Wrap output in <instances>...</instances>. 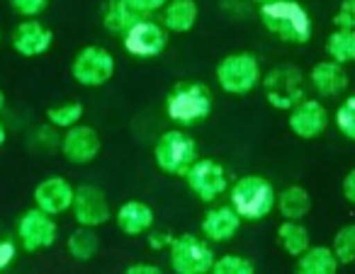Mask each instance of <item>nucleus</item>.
I'll return each instance as SVG.
<instances>
[{
  "label": "nucleus",
  "instance_id": "nucleus-31",
  "mask_svg": "<svg viewBox=\"0 0 355 274\" xmlns=\"http://www.w3.org/2000/svg\"><path fill=\"white\" fill-rule=\"evenodd\" d=\"M10 8L27 20V17H40L49 8V0H10Z\"/></svg>",
  "mask_w": 355,
  "mask_h": 274
},
{
  "label": "nucleus",
  "instance_id": "nucleus-25",
  "mask_svg": "<svg viewBox=\"0 0 355 274\" xmlns=\"http://www.w3.org/2000/svg\"><path fill=\"white\" fill-rule=\"evenodd\" d=\"M139 15L134 8H129L124 0H107V6L103 10V27L110 35H124L134 22L139 20Z\"/></svg>",
  "mask_w": 355,
  "mask_h": 274
},
{
  "label": "nucleus",
  "instance_id": "nucleus-6",
  "mask_svg": "<svg viewBox=\"0 0 355 274\" xmlns=\"http://www.w3.org/2000/svg\"><path fill=\"white\" fill-rule=\"evenodd\" d=\"M214 259L217 255H214L209 240L193 233L173 238V245L168 248V262L175 274H209Z\"/></svg>",
  "mask_w": 355,
  "mask_h": 274
},
{
  "label": "nucleus",
  "instance_id": "nucleus-32",
  "mask_svg": "<svg viewBox=\"0 0 355 274\" xmlns=\"http://www.w3.org/2000/svg\"><path fill=\"white\" fill-rule=\"evenodd\" d=\"M334 25L338 30H355V0H343L334 15Z\"/></svg>",
  "mask_w": 355,
  "mask_h": 274
},
{
  "label": "nucleus",
  "instance_id": "nucleus-29",
  "mask_svg": "<svg viewBox=\"0 0 355 274\" xmlns=\"http://www.w3.org/2000/svg\"><path fill=\"white\" fill-rule=\"evenodd\" d=\"M334 122H336V129H338L348 141H355V95L345 98L343 102L338 104Z\"/></svg>",
  "mask_w": 355,
  "mask_h": 274
},
{
  "label": "nucleus",
  "instance_id": "nucleus-15",
  "mask_svg": "<svg viewBox=\"0 0 355 274\" xmlns=\"http://www.w3.org/2000/svg\"><path fill=\"white\" fill-rule=\"evenodd\" d=\"M10 42H12V49L20 56H25V59H37V56L46 54V51L51 49V44H54V32H51L44 22L37 20V17H27V20H22L20 25L12 30Z\"/></svg>",
  "mask_w": 355,
  "mask_h": 274
},
{
  "label": "nucleus",
  "instance_id": "nucleus-40",
  "mask_svg": "<svg viewBox=\"0 0 355 274\" xmlns=\"http://www.w3.org/2000/svg\"><path fill=\"white\" fill-rule=\"evenodd\" d=\"M251 3H256V6H266V3H275V0H251Z\"/></svg>",
  "mask_w": 355,
  "mask_h": 274
},
{
  "label": "nucleus",
  "instance_id": "nucleus-39",
  "mask_svg": "<svg viewBox=\"0 0 355 274\" xmlns=\"http://www.w3.org/2000/svg\"><path fill=\"white\" fill-rule=\"evenodd\" d=\"M3 109H6V93L0 90V114H3Z\"/></svg>",
  "mask_w": 355,
  "mask_h": 274
},
{
  "label": "nucleus",
  "instance_id": "nucleus-34",
  "mask_svg": "<svg viewBox=\"0 0 355 274\" xmlns=\"http://www.w3.org/2000/svg\"><path fill=\"white\" fill-rule=\"evenodd\" d=\"M17 259V243L10 238H0V272H6Z\"/></svg>",
  "mask_w": 355,
  "mask_h": 274
},
{
  "label": "nucleus",
  "instance_id": "nucleus-28",
  "mask_svg": "<svg viewBox=\"0 0 355 274\" xmlns=\"http://www.w3.org/2000/svg\"><path fill=\"white\" fill-rule=\"evenodd\" d=\"M331 248H334L340 264H353L355 262V223H348V226H343V228H338V233L334 235Z\"/></svg>",
  "mask_w": 355,
  "mask_h": 274
},
{
  "label": "nucleus",
  "instance_id": "nucleus-22",
  "mask_svg": "<svg viewBox=\"0 0 355 274\" xmlns=\"http://www.w3.org/2000/svg\"><path fill=\"white\" fill-rule=\"evenodd\" d=\"M277 209L282 219L302 221L311 211V197L302 185H290L277 194Z\"/></svg>",
  "mask_w": 355,
  "mask_h": 274
},
{
  "label": "nucleus",
  "instance_id": "nucleus-20",
  "mask_svg": "<svg viewBox=\"0 0 355 274\" xmlns=\"http://www.w3.org/2000/svg\"><path fill=\"white\" fill-rule=\"evenodd\" d=\"M200 20V6L195 0H168L161 10V22L173 35H185L195 30Z\"/></svg>",
  "mask_w": 355,
  "mask_h": 274
},
{
  "label": "nucleus",
  "instance_id": "nucleus-35",
  "mask_svg": "<svg viewBox=\"0 0 355 274\" xmlns=\"http://www.w3.org/2000/svg\"><path fill=\"white\" fill-rule=\"evenodd\" d=\"M146 243L153 253H163L173 245V235L166 233V230H148L146 233Z\"/></svg>",
  "mask_w": 355,
  "mask_h": 274
},
{
  "label": "nucleus",
  "instance_id": "nucleus-1",
  "mask_svg": "<svg viewBox=\"0 0 355 274\" xmlns=\"http://www.w3.org/2000/svg\"><path fill=\"white\" fill-rule=\"evenodd\" d=\"M261 25L285 44H306L311 39V17L297 0H275L261 6Z\"/></svg>",
  "mask_w": 355,
  "mask_h": 274
},
{
  "label": "nucleus",
  "instance_id": "nucleus-17",
  "mask_svg": "<svg viewBox=\"0 0 355 274\" xmlns=\"http://www.w3.org/2000/svg\"><path fill=\"white\" fill-rule=\"evenodd\" d=\"M241 221L243 219L232 204L214 206V209H209L202 216L200 230H202V235L209 243H229L239 233V228H241Z\"/></svg>",
  "mask_w": 355,
  "mask_h": 274
},
{
  "label": "nucleus",
  "instance_id": "nucleus-4",
  "mask_svg": "<svg viewBox=\"0 0 355 274\" xmlns=\"http://www.w3.org/2000/svg\"><path fill=\"white\" fill-rule=\"evenodd\" d=\"M198 158V141L188 131H183V127L168 129L153 143V161H156L158 170L171 177H185V172L193 167Z\"/></svg>",
  "mask_w": 355,
  "mask_h": 274
},
{
  "label": "nucleus",
  "instance_id": "nucleus-7",
  "mask_svg": "<svg viewBox=\"0 0 355 274\" xmlns=\"http://www.w3.org/2000/svg\"><path fill=\"white\" fill-rule=\"evenodd\" d=\"M261 85L266 102L275 109H282V112H290L304 100V75L297 66H275L263 75Z\"/></svg>",
  "mask_w": 355,
  "mask_h": 274
},
{
  "label": "nucleus",
  "instance_id": "nucleus-16",
  "mask_svg": "<svg viewBox=\"0 0 355 274\" xmlns=\"http://www.w3.org/2000/svg\"><path fill=\"white\" fill-rule=\"evenodd\" d=\"M32 197H35V206H40L42 211L51 216H61L73 206L76 187L66 177H46L35 187Z\"/></svg>",
  "mask_w": 355,
  "mask_h": 274
},
{
  "label": "nucleus",
  "instance_id": "nucleus-41",
  "mask_svg": "<svg viewBox=\"0 0 355 274\" xmlns=\"http://www.w3.org/2000/svg\"><path fill=\"white\" fill-rule=\"evenodd\" d=\"M0 42H3V32H0Z\"/></svg>",
  "mask_w": 355,
  "mask_h": 274
},
{
  "label": "nucleus",
  "instance_id": "nucleus-2",
  "mask_svg": "<svg viewBox=\"0 0 355 274\" xmlns=\"http://www.w3.org/2000/svg\"><path fill=\"white\" fill-rule=\"evenodd\" d=\"M212 90L200 80H180L166 98V117L175 127H195L212 114Z\"/></svg>",
  "mask_w": 355,
  "mask_h": 274
},
{
  "label": "nucleus",
  "instance_id": "nucleus-13",
  "mask_svg": "<svg viewBox=\"0 0 355 274\" xmlns=\"http://www.w3.org/2000/svg\"><path fill=\"white\" fill-rule=\"evenodd\" d=\"M61 156L71 163V165H88L103 151V141L100 134L88 124H76V127L66 129L61 136Z\"/></svg>",
  "mask_w": 355,
  "mask_h": 274
},
{
  "label": "nucleus",
  "instance_id": "nucleus-21",
  "mask_svg": "<svg viewBox=\"0 0 355 274\" xmlns=\"http://www.w3.org/2000/svg\"><path fill=\"white\" fill-rule=\"evenodd\" d=\"M338 257L334 248L326 245H309L297 257V274H336L338 272Z\"/></svg>",
  "mask_w": 355,
  "mask_h": 274
},
{
  "label": "nucleus",
  "instance_id": "nucleus-23",
  "mask_svg": "<svg viewBox=\"0 0 355 274\" xmlns=\"http://www.w3.org/2000/svg\"><path fill=\"white\" fill-rule=\"evenodd\" d=\"M98 250H100V238L95 233V228H88V226H78L69 235V240H66V253L76 262H90L98 255Z\"/></svg>",
  "mask_w": 355,
  "mask_h": 274
},
{
  "label": "nucleus",
  "instance_id": "nucleus-27",
  "mask_svg": "<svg viewBox=\"0 0 355 274\" xmlns=\"http://www.w3.org/2000/svg\"><path fill=\"white\" fill-rule=\"evenodd\" d=\"M83 119V104L80 102H61L46 109V124H51L54 129H71L76 124H80Z\"/></svg>",
  "mask_w": 355,
  "mask_h": 274
},
{
  "label": "nucleus",
  "instance_id": "nucleus-33",
  "mask_svg": "<svg viewBox=\"0 0 355 274\" xmlns=\"http://www.w3.org/2000/svg\"><path fill=\"white\" fill-rule=\"evenodd\" d=\"M124 3H127L129 8H134L139 15L148 17V15H153V12H161L168 0H124Z\"/></svg>",
  "mask_w": 355,
  "mask_h": 274
},
{
  "label": "nucleus",
  "instance_id": "nucleus-36",
  "mask_svg": "<svg viewBox=\"0 0 355 274\" xmlns=\"http://www.w3.org/2000/svg\"><path fill=\"white\" fill-rule=\"evenodd\" d=\"M124 272L127 274H161V267L151 262H134V264H129Z\"/></svg>",
  "mask_w": 355,
  "mask_h": 274
},
{
  "label": "nucleus",
  "instance_id": "nucleus-9",
  "mask_svg": "<svg viewBox=\"0 0 355 274\" xmlns=\"http://www.w3.org/2000/svg\"><path fill=\"white\" fill-rule=\"evenodd\" d=\"M168 35L171 32L163 27V22L151 20V17H139L122 35V46L134 59H156L166 51Z\"/></svg>",
  "mask_w": 355,
  "mask_h": 274
},
{
  "label": "nucleus",
  "instance_id": "nucleus-8",
  "mask_svg": "<svg viewBox=\"0 0 355 274\" xmlns=\"http://www.w3.org/2000/svg\"><path fill=\"white\" fill-rule=\"evenodd\" d=\"M114 71H117L114 56L98 44L83 46L71 61V75L83 88H103L114 78Z\"/></svg>",
  "mask_w": 355,
  "mask_h": 274
},
{
  "label": "nucleus",
  "instance_id": "nucleus-11",
  "mask_svg": "<svg viewBox=\"0 0 355 274\" xmlns=\"http://www.w3.org/2000/svg\"><path fill=\"white\" fill-rule=\"evenodd\" d=\"M56 216L42 211L40 206L27 209L17 221V243L25 253H40V250H49L59 238V226H56Z\"/></svg>",
  "mask_w": 355,
  "mask_h": 274
},
{
  "label": "nucleus",
  "instance_id": "nucleus-14",
  "mask_svg": "<svg viewBox=\"0 0 355 274\" xmlns=\"http://www.w3.org/2000/svg\"><path fill=\"white\" fill-rule=\"evenodd\" d=\"M287 127L302 141H314L329 127V109L319 102V100H302L297 107L290 109L287 117Z\"/></svg>",
  "mask_w": 355,
  "mask_h": 274
},
{
  "label": "nucleus",
  "instance_id": "nucleus-30",
  "mask_svg": "<svg viewBox=\"0 0 355 274\" xmlns=\"http://www.w3.org/2000/svg\"><path fill=\"white\" fill-rule=\"evenodd\" d=\"M253 272H256L253 262L241 257V255H222L212 264V274H253Z\"/></svg>",
  "mask_w": 355,
  "mask_h": 274
},
{
  "label": "nucleus",
  "instance_id": "nucleus-10",
  "mask_svg": "<svg viewBox=\"0 0 355 274\" xmlns=\"http://www.w3.org/2000/svg\"><path fill=\"white\" fill-rule=\"evenodd\" d=\"M190 192L205 204H212L222 194L229 192V175L227 167L214 158H198L188 172H185Z\"/></svg>",
  "mask_w": 355,
  "mask_h": 274
},
{
  "label": "nucleus",
  "instance_id": "nucleus-5",
  "mask_svg": "<svg viewBox=\"0 0 355 274\" xmlns=\"http://www.w3.org/2000/svg\"><path fill=\"white\" fill-rule=\"evenodd\" d=\"M214 75H217L219 88L227 95H236V98H243V95L253 93V90L263 83L261 61H258V56L251 54V51H234V54H227L217 64Z\"/></svg>",
  "mask_w": 355,
  "mask_h": 274
},
{
  "label": "nucleus",
  "instance_id": "nucleus-26",
  "mask_svg": "<svg viewBox=\"0 0 355 274\" xmlns=\"http://www.w3.org/2000/svg\"><path fill=\"white\" fill-rule=\"evenodd\" d=\"M326 54L338 64H355V30H338L331 32L326 39Z\"/></svg>",
  "mask_w": 355,
  "mask_h": 274
},
{
  "label": "nucleus",
  "instance_id": "nucleus-18",
  "mask_svg": "<svg viewBox=\"0 0 355 274\" xmlns=\"http://www.w3.org/2000/svg\"><path fill=\"white\" fill-rule=\"evenodd\" d=\"M309 83L321 98H336L348 90V73L338 61H319L309 71Z\"/></svg>",
  "mask_w": 355,
  "mask_h": 274
},
{
  "label": "nucleus",
  "instance_id": "nucleus-12",
  "mask_svg": "<svg viewBox=\"0 0 355 274\" xmlns=\"http://www.w3.org/2000/svg\"><path fill=\"white\" fill-rule=\"evenodd\" d=\"M71 214H73V219L78 226L100 228V226H105L110 219H112V206H110L107 194H105L100 187L80 185V187H76Z\"/></svg>",
  "mask_w": 355,
  "mask_h": 274
},
{
  "label": "nucleus",
  "instance_id": "nucleus-3",
  "mask_svg": "<svg viewBox=\"0 0 355 274\" xmlns=\"http://www.w3.org/2000/svg\"><path fill=\"white\" fill-rule=\"evenodd\" d=\"M229 204L239 211L243 221H263L277 204V192L270 180L261 175H243L229 190Z\"/></svg>",
  "mask_w": 355,
  "mask_h": 274
},
{
  "label": "nucleus",
  "instance_id": "nucleus-24",
  "mask_svg": "<svg viewBox=\"0 0 355 274\" xmlns=\"http://www.w3.org/2000/svg\"><path fill=\"white\" fill-rule=\"evenodd\" d=\"M277 243H280V248L285 250L290 257H300L311 245L309 230H306V226H302V221L285 219L277 226Z\"/></svg>",
  "mask_w": 355,
  "mask_h": 274
},
{
  "label": "nucleus",
  "instance_id": "nucleus-38",
  "mask_svg": "<svg viewBox=\"0 0 355 274\" xmlns=\"http://www.w3.org/2000/svg\"><path fill=\"white\" fill-rule=\"evenodd\" d=\"M6 141H8V129L3 127V124H0V148L6 146Z\"/></svg>",
  "mask_w": 355,
  "mask_h": 274
},
{
  "label": "nucleus",
  "instance_id": "nucleus-37",
  "mask_svg": "<svg viewBox=\"0 0 355 274\" xmlns=\"http://www.w3.org/2000/svg\"><path fill=\"white\" fill-rule=\"evenodd\" d=\"M340 190H343L345 201H350V204H355V167L348 172V175L343 177V185H340Z\"/></svg>",
  "mask_w": 355,
  "mask_h": 274
},
{
  "label": "nucleus",
  "instance_id": "nucleus-19",
  "mask_svg": "<svg viewBox=\"0 0 355 274\" xmlns=\"http://www.w3.org/2000/svg\"><path fill=\"white\" fill-rule=\"evenodd\" d=\"M153 209L141 199H129L114 214V223L124 235H146L153 228Z\"/></svg>",
  "mask_w": 355,
  "mask_h": 274
}]
</instances>
